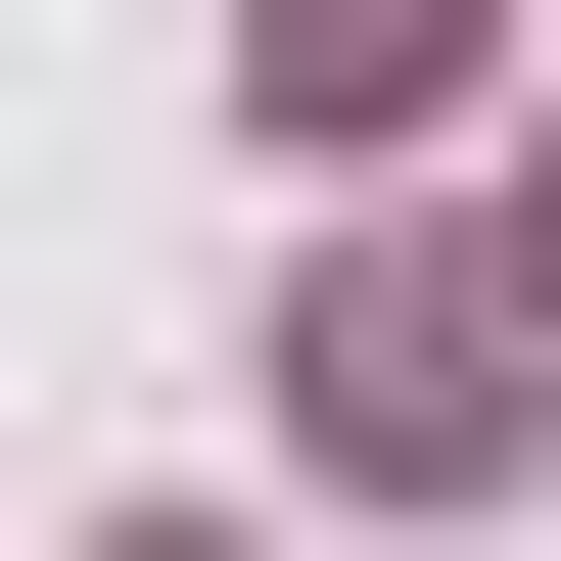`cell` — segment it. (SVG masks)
<instances>
[{
  "mask_svg": "<svg viewBox=\"0 0 561 561\" xmlns=\"http://www.w3.org/2000/svg\"><path fill=\"white\" fill-rule=\"evenodd\" d=\"M280 421H328L375 515H515V468H561V328H515L468 234H328V328H280Z\"/></svg>",
  "mask_w": 561,
  "mask_h": 561,
  "instance_id": "obj_1",
  "label": "cell"
},
{
  "mask_svg": "<svg viewBox=\"0 0 561 561\" xmlns=\"http://www.w3.org/2000/svg\"><path fill=\"white\" fill-rule=\"evenodd\" d=\"M515 328H561V234H515Z\"/></svg>",
  "mask_w": 561,
  "mask_h": 561,
  "instance_id": "obj_2",
  "label": "cell"
}]
</instances>
